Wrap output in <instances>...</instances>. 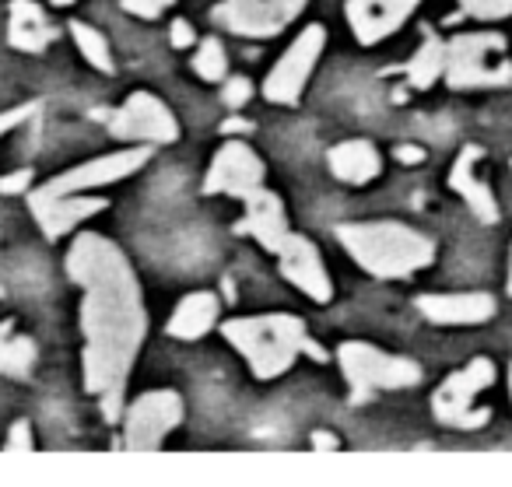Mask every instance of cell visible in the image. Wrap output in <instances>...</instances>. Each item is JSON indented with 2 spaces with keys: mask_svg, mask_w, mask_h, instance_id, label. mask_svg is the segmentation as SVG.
<instances>
[{
  "mask_svg": "<svg viewBox=\"0 0 512 487\" xmlns=\"http://www.w3.org/2000/svg\"><path fill=\"white\" fill-rule=\"evenodd\" d=\"M67 277L81 288L85 389L102 400L106 421H120L123 389L148 337L141 281L113 239L81 232L67 249Z\"/></svg>",
  "mask_w": 512,
  "mask_h": 487,
  "instance_id": "obj_1",
  "label": "cell"
},
{
  "mask_svg": "<svg viewBox=\"0 0 512 487\" xmlns=\"http://www.w3.org/2000/svg\"><path fill=\"white\" fill-rule=\"evenodd\" d=\"M221 337L246 358L256 379H281L302 354L327 361V351L309 337L306 323L292 312H264V316H235L221 323Z\"/></svg>",
  "mask_w": 512,
  "mask_h": 487,
  "instance_id": "obj_2",
  "label": "cell"
},
{
  "mask_svg": "<svg viewBox=\"0 0 512 487\" xmlns=\"http://www.w3.org/2000/svg\"><path fill=\"white\" fill-rule=\"evenodd\" d=\"M337 242L348 249V256L372 277L400 281L414 277L418 270L435 263V239L425 232L404 225V221H344L334 228Z\"/></svg>",
  "mask_w": 512,
  "mask_h": 487,
  "instance_id": "obj_3",
  "label": "cell"
},
{
  "mask_svg": "<svg viewBox=\"0 0 512 487\" xmlns=\"http://www.w3.org/2000/svg\"><path fill=\"white\" fill-rule=\"evenodd\" d=\"M502 32H460L446 43V81L453 92L470 88H509L512 60H505Z\"/></svg>",
  "mask_w": 512,
  "mask_h": 487,
  "instance_id": "obj_4",
  "label": "cell"
},
{
  "mask_svg": "<svg viewBox=\"0 0 512 487\" xmlns=\"http://www.w3.org/2000/svg\"><path fill=\"white\" fill-rule=\"evenodd\" d=\"M337 365H341L344 382L351 386L355 403H365L372 393H383V389H411L421 382L418 361L379 351L365 340H344L337 347Z\"/></svg>",
  "mask_w": 512,
  "mask_h": 487,
  "instance_id": "obj_5",
  "label": "cell"
},
{
  "mask_svg": "<svg viewBox=\"0 0 512 487\" xmlns=\"http://www.w3.org/2000/svg\"><path fill=\"white\" fill-rule=\"evenodd\" d=\"M495 382V361L491 358H470L460 372H453L439 389L432 393V414L439 424L460 431H474L491 421V407H474V396Z\"/></svg>",
  "mask_w": 512,
  "mask_h": 487,
  "instance_id": "obj_6",
  "label": "cell"
},
{
  "mask_svg": "<svg viewBox=\"0 0 512 487\" xmlns=\"http://www.w3.org/2000/svg\"><path fill=\"white\" fill-rule=\"evenodd\" d=\"M183 396L176 389H151L141 393L123 414V445L130 452H155L162 449L165 435L183 424Z\"/></svg>",
  "mask_w": 512,
  "mask_h": 487,
  "instance_id": "obj_7",
  "label": "cell"
},
{
  "mask_svg": "<svg viewBox=\"0 0 512 487\" xmlns=\"http://www.w3.org/2000/svg\"><path fill=\"white\" fill-rule=\"evenodd\" d=\"M323 50H327V29L323 25H306L295 36V43L281 53V60L271 67L264 81V99L274 106H295L306 92L309 78H313L316 64H320Z\"/></svg>",
  "mask_w": 512,
  "mask_h": 487,
  "instance_id": "obj_8",
  "label": "cell"
},
{
  "mask_svg": "<svg viewBox=\"0 0 512 487\" xmlns=\"http://www.w3.org/2000/svg\"><path fill=\"white\" fill-rule=\"evenodd\" d=\"M309 0H221L211 18L225 32L246 39H274L306 11Z\"/></svg>",
  "mask_w": 512,
  "mask_h": 487,
  "instance_id": "obj_9",
  "label": "cell"
},
{
  "mask_svg": "<svg viewBox=\"0 0 512 487\" xmlns=\"http://www.w3.org/2000/svg\"><path fill=\"white\" fill-rule=\"evenodd\" d=\"M148 162H151V144H137V148H123V151H113V155L74 165V169L53 176L50 183H43L36 193H43V197H67V193L99 190V186L120 183V179L134 176V172H141Z\"/></svg>",
  "mask_w": 512,
  "mask_h": 487,
  "instance_id": "obj_10",
  "label": "cell"
},
{
  "mask_svg": "<svg viewBox=\"0 0 512 487\" xmlns=\"http://www.w3.org/2000/svg\"><path fill=\"white\" fill-rule=\"evenodd\" d=\"M109 134L127 144H176L179 141V120L158 95L134 92L113 116H109Z\"/></svg>",
  "mask_w": 512,
  "mask_h": 487,
  "instance_id": "obj_11",
  "label": "cell"
},
{
  "mask_svg": "<svg viewBox=\"0 0 512 487\" xmlns=\"http://www.w3.org/2000/svg\"><path fill=\"white\" fill-rule=\"evenodd\" d=\"M274 256H278L281 277L288 284H295L306 298H313L320 305H327L334 298V281H330L327 263H323L320 249L313 246V239H306L299 232H288Z\"/></svg>",
  "mask_w": 512,
  "mask_h": 487,
  "instance_id": "obj_12",
  "label": "cell"
},
{
  "mask_svg": "<svg viewBox=\"0 0 512 487\" xmlns=\"http://www.w3.org/2000/svg\"><path fill=\"white\" fill-rule=\"evenodd\" d=\"M264 158L256 155L249 144L225 141L214 155L211 169L204 176V193H225V197H246V193L264 186Z\"/></svg>",
  "mask_w": 512,
  "mask_h": 487,
  "instance_id": "obj_13",
  "label": "cell"
},
{
  "mask_svg": "<svg viewBox=\"0 0 512 487\" xmlns=\"http://www.w3.org/2000/svg\"><path fill=\"white\" fill-rule=\"evenodd\" d=\"M29 211L39 221L43 235L50 242L64 239L67 232H74L78 225H85L88 218L102 214L109 207V200L102 197H85V193H67V197H43V193L29 190Z\"/></svg>",
  "mask_w": 512,
  "mask_h": 487,
  "instance_id": "obj_14",
  "label": "cell"
},
{
  "mask_svg": "<svg viewBox=\"0 0 512 487\" xmlns=\"http://www.w3.org/2000/svg\"><path fill=\"white\" fill-rule=\"evenodd\" d=\"M414 309L435 326H481L495 319L498 302L488 291H449V295H418Z\"/></svg>",
  "mask_w": 512,
  "mask_h": 487,
  "instance_id": "obj_15",
  "label": "cell"
},
{
  "mask_svg": "<svg viewBox=\"0 0 512 487\" xmlns=\"http://www.w3.org/2000/svg\"><path fill=\"white\" fill-rule=\"evenodd\" d=\"M421 0H348L344 18L362 46H376L390 39L407 18L418 11Z\"/></svg>",
  "mask_w": 512,
  "mask_h": 487,
  "instance_id": "obj_16",
  "label": "cell"
},
{
  "mask_svg": "<svg viewBox=\"0 0 512 487\" xmlns=\"http://www.w3.org/2000/svg\"><path fill=\"white\" fill-rule=\"evenodd\" d=\"M246 204V214L235 221V232L239 235H249L256 246H264L267 253H278L281 239H285L292 228H288V211H285V200L271 190H253L242 197Z\"/></svg>",
  "mask_w": 512,
  "mask_h": 487,
  "instance_id": "obj_17",
  "label": "cell"
},
{
  "mask_svg": "<svg viewBox=\"0 0 512 487\" xmlns=\"http://www.w3.org/2000/svg\"><path fill=\"white\" fill-rule=\"evenodd\" d=\"M484 158V148L481 144H467V148L460 151V158L453 162V169H449V190L460 193L463 204L474 211L477 221H484V225H495L498 221V204H495V193H491L488 183H481V179L474 176V165Z\"/></svg>",
  "mask_w": 512,
  "mask_h": 487,
  "instance_id": "obj_18",
  "label": "cell"
},
{
  "mask_svg": "<svg viewBox=\"0 0 512 487\" xmlns=\"http://www.w3.org/2000/svg\"><path fill=\"white\" fill-rule=\"evenodd\" d=\"M327 165L330 172H334V179H341V183L348 186H365L372 183V179H379V172H383V155H379V148L372 141H341L334 144V148L327 151Z\"/></svg>",
  "mask_w": 512,
  "mask_h": 487,
  "instance_id": "obj_19",
  "label": "cell"
},
{
  "mask_svg": "<svg viewBox=\"0 0 512 487\" xmlns=\"http://www.w3.org/2000/svg\"><path fill=\"white\" fill-rule=\"evenodd\" d=\"M218 312H221V302L214 291H190V295L172 309L169 323H165V333H169L172 340H200L218 326Z\"/></svg>",
  "mask_w": 512,
  "mask_h": 487,
  "instance_id": "obj_20",
  "label": "cell"
},
{
  "mask_svg": "<svg viewBox=\"0 0 512 487\" xmlns=\"http://www.w3.org/2000/svg\"><path fill=\"white\" fill-rule=\"evenodd\" d=\"M57 39V29L50 25L46 11L36 0H11L8 11V43L18 53H43Z\"/></svg>",
  "mask_w": 512,
  "mask_h": 487,
  "instance_id": "obj_21",
  "label": "cell"
},
{
  "mask_svg": "<svg viewBox=\"0 0 512 487\" xmlns=\"http://www.w3.org/2000/svg\"><path fill=\"white\" fill-rule=\"evenodd\" d=\"M442 71H446V43H442L439 36H432V32H428L425 43L418 46V53L407 60L404 78H407V85H411V88L425 92V88H432L435 81L442 78Z\"/></svg>",
  "mask_w": 512,
  "mask_h": 487,
  "instance_id": "obj_22",
  "label": "cell"
},
{
  "mask_svg": "<svg viewBox=\"0 0 512 487\" xmlns=\"http://www.w3.org/2000/svg\"><path fill=\"white\" fill-rule=\"evenodd\" d=\"M39 347L32 337H11V323H0V375L29 379L36 368Z\"/></svg>",
  "mask_w": 512,
  "mask_h": 487,
  "instance_id": "obj_23",
  "label": "cell"
},
{
  "mask_svg": "<svg viewBox=\"0 0 512 487\" xmlns=\"http://www.w3.org/2000/svg\"><path fill=\"white\" fill-rule=\"evenodd\" d=\"M67 29H71L74 46L81 50V57H85L88 64L95 67V71H102V74H113V71H116L113 50H109V39L102 36V32L95 29V25H88V22H71Z\"/></svg>",
  "mask_w": 512,
  "mask_h": 487,
  "instance_id": "obj_24",
  "label": "cell"
},
{
  "mask_svg": "<svg viewBox=\"0 0 512 487\" xmlns=\"http://www.w3.org/2000/svg\"><path fill=\"white\" fill-rule=\"evenodd\" d=\"M193 71L204 81H225L228 78V53L221 46L218 36H207L197 43V53H193Z\"/></svg>",
  "mask_w": 512,
  "mask_h": 487,
  "instance_id": "obj_25",
  "label": "cell"
},
{
  "mask_svg": "<svg viewBox=\"0 0 512 487\" xmlns=\"http://www.w3.org/2000/svg\"><path fill=\"white\" fill-rule=\"evenodd\" d=\"M460 8L477 22H502L512 15V0H460Z\"/></svg>",
  "mask_w": 512,
  "mask_h": 487,
  "instance_id": "obj_26",
  "label": "cell"
},
{
  "mask_svg": "<svg viewBox=\"0 0 512 487\" xmlns=\"http://www.w3.org/2000/svg\"><path fill=\"white\" fill-rule=\"evenodd\" d=\"M221 99H225L228 109H242L249 99H253V81L249 78H225L221 81Z\"/></svg>",
  "mask_w": 512,
  "mask_h": 487,
  "instance_id": "obj_27",
  "label": "cell"
},
{
  "mask_svg": "<svg viewBox=\"0 0 512 487\" xmlns=\"http://www.w3.org/2000/svg\"><path fill=\"white\" fill-rule=\"evenodd\" d=\"M172 4H176V0H123V11L134 18H144V22H155V18H162Z\"/></svg>",
  "mask_w": 512,
  "mask_h": 487,
  "instance_id": "obj_28",
  "label": "cell"
},
{
  "mask_svg": "<svg viewBox=\"0 0 512 487\" xmlns=\"http://www.w3.org/2000/svg\"><path fill=\"white\" fill-rule=\"evenodd\" d=\"M39 109H43V102L32 99V102H22V106L8 109V113H0V137L11 134V130H15V127H22L25 120H32V116H36Z\"/></svg>",
  "mask_w": 512,
  "mask_h": 487,
  "instance_id": "obj_29",
  "label": "cell"
},
{
  "mask_svg": "<svg viewBox=\"0 0 512 487\" xmlns=\"http://www.w3.org/2000/svg\"><path fill=\"white\" fill-rule=\"evenodd\" d=\"M4 449H8V452H32V449H36L32 424L29 421H15V424H11V435H8V442H4Z\"/></svg>",
  "mask_w": 512,
  "mask_h": 487,
  "instance_id": "obj_30",
  "label": "cell"
},
{
  "mask_svg": "<svg viewBox=\"0 0 512 487\" xmlns=\"http://www.w3.org/2000/svg\"><path fill=\"white\" fill-rule=\"evenodd\" d=\"M29 190H32V169H18L0 179V193H4V197H25Z\"/></svg>",
  "mask_w": 512,
  "mask_h": 487,
  "instance_id": "obj_31",
  "label": "cell"
},
{
  "mask_svg": "<svg viewBox=\"0 0 512 487\" xmlns=\"http://www.w3.org/2000/svg\"><path fill=\"white\" fill-rule=\"evenodd\" d=\"M169 43L176 46V50H190V46L197 43V32H193V25H190V22L176 18V22L169 25Z\"/></svg>",
  "mask_w": 512,
  "mask_h": 487,
  "instance_id": "obj_32",
  "label": "cell"
},
{
  "mask_svg": "<svg viewBox=\"0 0 512 487\" xmlns=\"http://www.w3.org/2000/svg\"><path fill=\"white\" fill-rule=\"evenodd\" d=\"M393 158H397L400 165H421L425 162V151H421L418 144H400V148L393 151Z\"/></svg>",
  "mask_w": 512,
  "mask_h": 487,
  "instance_id": "obj_33",
  "label": "cell"
},
{
  "mask_svg": "<svg viewBox=\"0 0 512 487\" xmlns=\"http://www.w3.org/2000/svg\"><path fill=\"white\" fill-rule=\"evenodd\" d=\"M309 442H313V449H327V452L341 449V438L330 435V431H313V438H309Z\"/></svg>",
  "mask_w": 512,
  "mask_h": 487,
  "instance_id": "obj_34",
  "label": "cell"
},
{
  "mask_svg": "<svg viewBox=\"0 0 512 487\" xmlns=\"http://www.w3.org/2000/svg\"><path fill=\"white\" fill-rule=\"evenodd\" d=\"M249 123L246 120H225L221 123V134H246Z\"/></svg>",
  "mask_w": 512,
  "mask_h": 487,
  "instance_id": "obj_35",
  "label": "cell"
},
{
  "mask_svg": "<svg viewBox=\"0 0 512 487\" xmlns=\"http://www.w3.org/2000/svg\"><path fill=\"white\" fill-rule=\"evenodd\" d=\"M505 291L512 295V249H509V277H505Z\"/></svg>",
  "mask_w": 512,
  "mask_h": 487,
  "instance_id": "obj_36",
  "label": "cell"
},
{
  "mask_svg": "<svg viewBox=\"0 0 512 487\" xmlns=\"http://www.w3.org/2000/svg\"><path fill=\"white\" fill-rule=\"evenodd\" d=\"M53 8H71V4H78V0H50Z\"/></svg>",
  "mask_w": 512,
  "mask_h": 487,
  "instance_id": "obj_37",
  "label": "cell"
},
{
  "mask_svg": "<svg viewBox=\"0 0 512 487\" xmlns=\"http://www.w3.org/2000/svg\"><path fill=\"white\" fill-rule=\"evenodd\" d=\"M509 400H512V361H509Z\"/></svg>",
  "mask_w": 512,
  "mask_h": 487,
  "instance_id": "obj_38",
  "label": "cell"
}]
</instances>
